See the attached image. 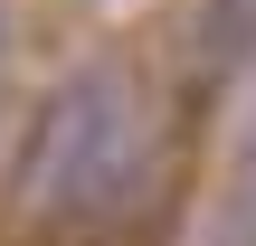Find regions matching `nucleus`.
<instances>
[{
    "instance_id": "obj_1",
    "label": "nucleus",
    "mask_w": 256,
    "mask_h": 246,
    "mask_svg": "<svg viewBox=\"0 0 256 246\" xmlns=\"http://www.w3.org/2000/svg\"><path fill=\"white\" fill-rule=\"evenodd\" d=\"M162 104L124 57H86L38 95L10 152V199L38 228H124L162 190Z\"/></svg>"
},
{
    "instance_id": "obj_2",
    "label": "nucleus",
    "mask_w": 256,
    "mask_h": 246,
    "mask_svg": "<svg viewBox=\"0 0 256 246\" xmlns=\"http://www.w3.org/2000/svg\"><path fill=\"white\" fill-rule=\"evenodd\" d=\"M0 57H10V19H0Z\"/></svg>"
}]
</instances>
